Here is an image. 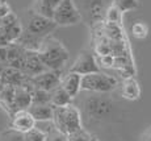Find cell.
Wrapping results in <instances>:
<instances>
[{
	"label": "cell",
	"mask_w": 151,
	"mask_h": 141,
	"mask_svg": "<svg viewBox=\"0 0 151 141\" xmlns=\"http://www.w3.org/2000/svg\"><path fill=\"white\" fill-rule=\"evenodd\" d=\"M7 63V46L0 48V65Z\"/></svg>",
	"instance_id": "obj_29"
},
{
	"label": "cell",
	"mask_w": 151,
	"mask_h": 141,
	"mask_svg": "<svg viewBox=\"0 0 151 141\" xmlns=\"http://www.w3.org/2000/svg\"><path fill=\"white\" fill-rule=\"evenodd\" d=\"M117 79L112 75L103 71L92 73V74L82 75L80 81V91H88V92L106 94L110 92L117 87Z\"/></svg>",
	"instance_id": "obj_3"
},
{
	"label": "cell",
	"mask_w": 151,
	"mask_h": 141,
	"mask_svg": "<svg viewBox=\"0 0 151 141\" xmlns=\"http://www.w3.org/2000/svg\"><path fill=\"white\" fill-rule=\"evenodd\" d=\"M37 54L46 70H51V71H62L70 58L67 48L59 40L51 36L43 39Z\"/></svg>",
	"instance_id": "obj_1"
},
{
	"label": "cell",
	"mask_w": 151,
	"mask_h": 141,
	"mask_svg": "<svg viewBox=\"0 0 151 141\" xmlns=\"http://www.w3.org/2000/svg\"><path fill=\"white\" fill-rule=\"evenodd\" d=\"M108 8L105 0H83L82 1V11L80 16L82 20L86 19V21L89 25H93L104 20L105 11Z\"/></svg>",
	"instance_id": "obj_7"
},
{
	"label": "cell",
	"mask_w": 151,
	"mask_h": 141,
	"mask_svg": "<svg viewBox=\"0 0 151 141\" xmlns=\"http://www.w3.org/2000/svg\"><path fill=\"white\" fill-rule=\"evenodd\" d=\"M67 140L68 141H92V136L86 131L84 128H80L78 129L76 132L71 133L70 136H67Z\"/></svg>",
	"instance_id": "obj_22"
},
{
	"label": "cell",
	"mask_w": 151,
	"mask_h": 141,
	"mask_svg": "<svg viewBox=\"0 0 151 141\" xmlns=\"http://www.w3.org/2000/svg\"><path fill=\"white\" fill-rule=\"evenodd\" d=\"M130 32H132L133 37L137 40H145L147 36H149V25L146 24V23L143 21H138L135 23V24H133L132 29H130Z\"/></svg>",
	"instance_id": "obj_20"
},
{
	"label": "cell",
	"mask_w": 151,
	"mask_h": 141,
	"mask_svg": "<svg viewBox=\"0 0 151 141\" xmlns=\"http://www.w3.org/2000/svg\"><path fill=\"white\" fill-rule=\"evenodd\" d=\"M114 110V103L105 95H92L84 99L83 111L89 120H101L108 117Z\"/></svg>",
	"instance_id": "obj_4"
},
{
	"label": "cell",
	"mask_w": 151,
	"mask_h": 141,
	"mask_svg": "<svg viewBox=\"0 0 151 141\" xmlns=\"http://www.w3.org/2000/svg\"><path fill=\"white\" fill-rule=\"evenodd\" d=\"M38 131H41L43 134H50L55 132L57 129H55V125H54V121L53 120H46V121H36V127Z\"/></svg>",
	"instance_id": "obj_23"
},
{
	"label": "cell",
	"mask_w": 151,
	"mask_h": 141,
	"mask_svg": "<svg viewBox=\"0 0 151 141\" xmlns=\"http://www.w3.org/2000/svg\"><path fill=\"white\" fill-rule=\"evenodd\" d=\"M113 4L120 9L121 13H126L137 9L139 7V0H114Z\"/></svg>",
	"instance_id": "obj_21"
},
{
	"label": "cell",
	"mask_w": 151,
	"mask_h": 141,
	"mask_svg": "<svg viewBox=\"0 0 151 141\" xmlns=\"http://www.w3.org/2000/svg\"><path fill=\"white\" fill-rule=\"evenodd\" d=\"M121 17H122V13L120 12V9L114 4L108 5V8L105 11V16H104V20L108 24H116V25L120 24Z\"/></svg>",
	"instance_id": "obj_19"
},
{
	"label": "cell",
	"mask_w": 151,
	"mask_h": 141,
	"mask_svg": "<svg viewBox=\"0 0 151 141\" xmlns=\"http://www.w3.org/2000/svg\"><path fill=\"white\" fill-rule=\"evenodd\" d=\"M60 78H62V73L60 71H51V70H46V71L41 73V74L30 78V83L33 84L34 89L51 92L54 89H57V87L59 86Z\"/></svg>",
	"instance_id": "obj_10"
},
{
	"label": "cell",
	"mask_w": 151,
	"mask_h": 141,
	"mask_svg": "<svg viewBox=\"0 0 151 141\" xmlns=\"http://www.w3.org/2000/svg\"><path fill=\"white\" fill-rule=\"evenodd\" d=\"M11 12H12V9H11L9 3H8L7 0H0V19L5 17Z\"/></svg>",
	"instance_id": "obj_26"
},
{
	"label": "cell",
	"mask_w": 151,
	"mask_h": 141,
	"mask_svg": "<svg viewBox=\"0 0 151 141\" xmlns=\"http://www.w3.org/2000/svg\"><path fill=\"white\" fill-rule=\"evenodd\" d=\"M80 81H82V75L76 74V73L68 71L66 75H62L59 86L62 87L71 98H75V96L80 92Z\"/></svg>",
	"instance_id": "obj_13"
},
{
	"label": "cell",
	"mask_w": 151,
	"mask_h": 141,
	"mask_svg": "<svg viewBox=\"0 0 151 141\" xmlns=\"http://www.w3.org/2000/svg\"><path fill=\"white\" fill-rule=\"evenodd\" d=\"M101 65L104 67H113L116 65V57H113L112 54H106L101 57Z\"/></svg>",
	"instance_id": "obj_27"
},
{
	"label": "cell",
	"mask_w": 151,
	"mask_h": 141,
	"mask_svg": "<svg viewBox=\"0 0 151 141\" xmlns=\"http://www.w3.org/2000/svg\"><path fill=\"white\" fill-rule=\"evenodd\" d=\"M62 0H36L34 1V12L45 16L47 19L53 17V13L55 11V8L59 5V3Z\"/></svg>",
	"instance_id": "obj_16"
},
{
	"label": "cell",
	"mask_w": 151,
	"mask_h": 141,
	"mask_svg": "<svg viewBox=\"0 0 151 141\" xmlns=\"http://www.w3.org/2000/svg\"><path fill=\"white\" fill-rule=\"evenodd\" d=\"M50 104V92L38 89L32 90V105Z\"/></svg>",
	"instance_id": "obj_18"
},
{
	"label": "cell",
	"mask_w": 151,
	"mask_h": 141,
	"mask_svg": "<svg viewBox=\"0 0 151 141\" xmlns=\"http://www.w3.org/2000/svg\"><path fill=\"white\" fill-rule=\"evenodd\" d=\"M67 141H68V140H67Z\"/></svg>",
	"instance_id": "obj_32"
},
{
	"label": "cell",
	"mask_w": 151,
	"mask_h": 141,
	"mask_svg": "<svg viewBox=\"0 0 151 141\" xmlns=\"http://www.w3.org/2000/svg\"><path fill=\"white\" fill-rule=\"evenodd\" d=\"M70 71L76 73L79 75H86V74H92V73L100 71V67H99V63L96 58H95V55L91 52L83 50L80 52V54L78 55L75 62L70 67Z\"/></svg>",
	"instance_id": "obj_8"
},
{
	"label": "cell",
	"mask_w": 151,
	"mask_h": 141,
	"mask_svg": "<svg viewBox=\"0 0 151 141\" xmlns=\"http://www.w3.org/2000/svg\"><path fill=\"white\" fill-rule=\"evenodd\" d=\"M55 28H57V25L51 19H47V17L41 16V15L36 13L34 11H32L29 13L28 25L25 31L37 37L45 39V37L50 36V33L55 31Z\"/></svg>",
	"instance_id": "obj_6"
},
{
	"label": "cell",
	"mask_w": 151,
	"mask_h": 141,
	"mask_svg": "<svg viewBox=\"0 0 151 141\" xmlns=\"http://www.w3.org/2000/svg\"><path fill=\"white\" fill-rule=\"evenodd\" d=\"M71 96L66 92L60 86H58L57 89H54L50 92V104L53 107H66V105L72 104Z\"/></svg>",
	"instance_id": "obj_17"
},
{
	"label": "cell",
	"mask_w": 151,
	"mask_h": 141,
	"mask_svg": "<svg viewBox=\"0 0 151 141\" xmlns=\"http://www.w3.org/2000/svg\"><path fill=\"white\" fill-rule=\"evenodd\" d=\"M36 127V120L29 113L28 110H20L12 115V121H11V129L17 131L20 133H27L30 129Z\"/></svg>",
	"instance_id": "obj_11"
},
{
	"label": "cell",
	"mask_w": 151,
	"mask_h": 141,
	"mask_svg": "<svg viewBox=\"0 0 151 141\" xmlns=\"http://www.w3.org/2000/svg\"><path fill=\"white\" fill-rule=\"evenodd\" d=\"M51 20L57 26H68L79 24L82 21V16L74 0H62L55 8Z\"/></svg>",
	"instance_id": "obj_5"
},
{
	"label": "cell",
	"mask_w": 151,
	"mask_h": 141,
	"mask_svg": "<svg viewBox=\"0 0 151 141\" xmlns=\"http://www.w3.org/2000/svg\"><path fill=\"white\" fill-rule=\"evenodd\" d=\"M46 141H67V137H66L65 134L59 133L58 131H55L53 133L46 136Z\"/></svg>",
	"instance_id": "obj_28"
},
{
	"label": "cell",
	"mask_w": 151,
	"mask_h": 141,
	"mask_svg": "<svg viewBox=\"0 0 151 141\" xmlns=\"http://www.w3.org/2000/svg\"><path fill=\"white\" fill-rule=\"evenodd\" d=\"M92 141H97V140H92Z\"/></svg>",
	"instance_id": "obj_31"
},
{
	"label": "cell",
	"mask_w": 151,
	"mask_h": 141,
	"mask_svg": "<svg viewBox=\"0 0 151 141\" xmlns=\"http://www.w3.org/2000/svg\"><path fill=\"white\" fill-rule=\"evenodd\" d=\"M43 71H46V67L40 61L38 54L36 52L25 50V61H24V69H22V73H24L25 77L33 78Z\"/></svg>",
	"instance_id": "obj_12"
},
{
	"label": "cell",
	"mask_w": 151,
	"mask_h": 141,
	"mask_svg": "<svg viewBox=\"0 0 151 141\" xmlns=\"http://www.w3.org/2000/svg\"><path fill=\"white\" fill-rule=\"evenodd\" d=\"M121 95L127 100H138L141 98V87L137 79L133 77L125 78L121 86Z\"/></svg>",
	"instance_id": "obj_14"
},
{
	"label": "cell",
	"mask_w": 151,
	"mask_h": 141,
	"mask_svg": "<svg viewBox=\"0 0 151 141\" xmlns=\"http://www.w3.org/2000/svg\"><path fill=\"white\" fill-rule=\"evenodd\" d=\"M29 113L33 116L36 121H46V120H53L54 116V107L51 104L43 105H30L28 108Z\"/></svg>",
	"instance_id": "obj_15"
},
{
	"label": "cell",
	"mask_w": 151,
	"mask_h": 141,
	"mask_svg": "<svg viewBox=\"0 0 151 141\" xmlns=\"http://www.w3.org/2000/svg\"><path fill=\"white\" fill-rule=\"evenodd\" d=\"M0 31L5 34L8 42L13 44V42H17V40L21 37L24 28H22V24L20 23L19 17L13 12H11L5 17L0 19Z\"/></svg>",
	"instance_id": "obj_9"
},
{
	"label": "cell",
	"mask_w": 151,
	"mask_h": 141,
	"mask_svg": "<svg viewBox=\"0 0 151 141\" xmlns=\"http://www.w3.org/2000/svg\"><path fill=\"white\" fill-rule=\"evenodd\" d=\"M1 141H25L24 139V133H20L17 131H13V129H8L3 133L1 136Z\"/></svg>",
	"instance_id": "obj_24"
},
{
	"label": "cell",
	"mask_w": 151,
	"mask_h": 141,
	"mask_svg": "<svg viewBox=\"0 0 151 141\" xmlns=\"http://www.w3.org/2000/svg\"><path fill=\"white\" fill-rule=\"evenodd\" d=\"M24 139L25 141H46V134H43L37 128H33L27 133H24Z\"/></svg>",
	"instance_id": "obj_25"
},
{
	"label": "cell",
	"mask_w": 151,
	"mask_h": 141,
	"mask_svg": "<svg viewBox=\"0 0 151 141\" xmlns=\"http://www.w3.org/2000/svg\"><path fill=\"white\" fill-rule=\"evenodd\" d=\"M53 121L59 133L65 134L66 137L76 132L82 127V112L74 104L66 107H54Z\"/></svg>",
	"instance_id": "obj_2"
},
{
	"label": "cell",
	"mask_w": 151,
	"mask_h": 141,
	"mask_svg": "<svg viewBox=\"0 0 151 141\" xmlns=\"http://www.w3.org/2000/svg\"><path fill=\"white\" fill-rule=\"evenodd\" d=\"M3 89H4V84L0 82V95H1V91H3Z\"/></svg>",
	"instance_id": "obj_30"
}]
</instances>
